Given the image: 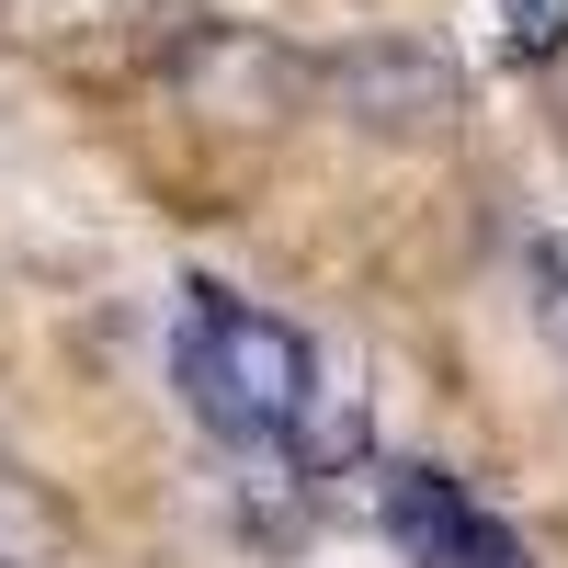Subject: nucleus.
Wrapping results in <instances>:
<instances>
[{
  "mask_svg": "<svg viewBox=\"0 0 568 568\" xmlns=\"http://www.w3.org/2000/svg\"><path fill=\"white\" fill-rule=\"evenodd\" d=\"M34 557H45V511L0 478V568H34Z\"/></svg>",
  "mask_w": 568,
  "mask_h": 568,
  "instance_id": "nucleus-4",
  "label": "nucleus"
},
{
  "mask_svg": "<svg viewBox=\"0 0 568 568\" xmlns=\"http://www.w3.org/2000/svg\"><path fill=\"white\" fill-rule=\"evenodd\" d=\"M535 284H546V296H535V307H546V342L568 353V240L546 251V273H535Z\"/></svg>",
  "mask_w": 568,
  "mask_h": 568,
  "instance_id": "nucleus-5",
  "label": "nucleus"
},
{
  "mask_svg": "<svg viewBox=\"0 0 568 568\" xmlns=\"http://www.w3.org/2000/svg\"><path fill=\"white\" fill-rule=\"evenodd\" d=\"M171 387H182V409H194L216 444H240V455H307L318 353H307L273 307L227 296V284H182V318H171Z\"/></svg>",
  "mask_w": 568,
  "mask_h": 568,
  "instance_id": "nucleus-1",
  "label": "nucleus"
},
{
  "mask_svg": "<svg viewBox=\"0 0 568 568\" xmlns=\"http://www.w3.org/2000/svg\"><path fill=\"white\" fill-rule=\"evenodd\" d=\"M478 12V45L500 69H546V58H568V0H466Z\"/></svg>",
  "mask_w": 568,
  "mask_h": 568,
  "instance_id": "nucleus-3",
  "label": "nucleus"
},
{
  "mask_svg": "<svg viewBox=\"0 0 568 568\" xmlns=\"http://www.w3.org/2000/svg\"><path fill=\"white\" fill-rule=\"evenodd\" d=\"M375 535L398 546V568H535L524 535L444 466H375Z\"/></svg>",
  "mask_w": 568,
  "mask_h": 568,
  "instance_id": "nucleus-2",
  "label": "nucleus"
}]
</instances>
